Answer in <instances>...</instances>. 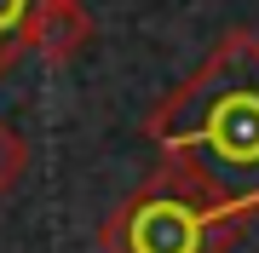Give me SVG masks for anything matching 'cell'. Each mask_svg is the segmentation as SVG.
Returning a JSON list of instances; mask_svg holds the SVG:
<instances>
[{
	"mask_svg": "<svg viewBox=\"0 0 259 253\" xmlns=\"http://www.w3.org/2000/svg\"><path fill=\"white\" fill-rule=\"evenodd\" d=\"M161 167L231 219L259 213V35L231 29L144 121Z\"/></svg>",
	"mask_w": 259,
	"mask_h": 253,
	"instance_id": "1",
	"label": "cell"
},
{
	"mask_svg": "<svg viewBox=\"0 0 259 253\" xmlns=\"http://www.w3.org/2000/svg\"><path fill=\"white\" fill-rule=\"evenodd\" d=\"M29 23H35V0H0V75L29 52Z\"/></svg>",
	"mask_w": 259,
	"mask_h": 253,
	"instance_id": "4",
	"label": "cell"
},
{
	"mask_svg": "<svg viewBox=\"0 0 259 253\" xmlns=\"http://www.w3.org/2000/svg\"><path fill=\"white\" fill-rule=\"evenodd\" d=\"M93 46V12L81 0H35V23H29V52L47 64H69L75 52Z\"/></svg>",
	"mask_w": 259,
	"mask_h": 253,
	"instance_id": "3",
	"label": "cell"
},
{
	"mask_svg": "<svg viewBox=\"0 0 259 253\" xmlns=\"http://www.w3.org/2000/svg\"><path fill=\"white\" fill-rule=\"evenodd\" d=\"M236 230L242 219L219 213L202 190H190L179 173L156 161V173L104 213L98 247L104 253H225Z\"/></svg>",
	"mask_w": 259,
	"mask_h": 253,
	"instance_id": "2",
	"label": "cell"
},
{
	"mask_svg": "<svg viewBox=\"0 0 259 253\" xmlns=\"http://www.w3.org/2000/svg\"><path fill=\"white\" fill-rule=\"evenodd\" d=\"M23 173H29V144H23L6 121H0V196H12Z\"/></svg>",
	"mask_w": 259,
	"mask_h": 253,
	"instance_id": "5",
	"label": "cell"
}]
</instances>
